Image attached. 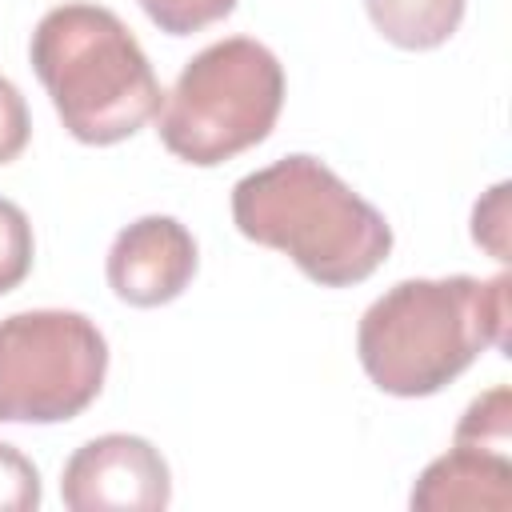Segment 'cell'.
I'll return each mask as SVG.
<instances>
[{"instance_id": "6da1fadb", "label": "cell", "mask_w": 512, "mask_h": 512, "mask_svg": "<svg viewBox=\"0 0 512 512\" xmlns=\"http://www.w3.org/2000/svg\"><path fill=\"white\" fill-rule=\"evenodd\" d=\"M508 292V272L392 284L360 316V368L380 392L404 400L448 388L484 348H508Z\"/></svg>"}, {"instance_id": "7a4b0ae2", "label": "cell", "mask_w": 512, "mask_h": 512, "mask_svg": "<svg viewBox=\"0 0 512 512\" xmlns=\"http://www.w3.org/2000/svg\"><path fill=\"white\" fill-rule=\"evenodd\" d=\"M232 224L244 240L284 252L312 284L368 280L392 252V224L324 160L292 152L236 180Z\"/></svg>"}, {"instance_id": "3957f363", "label": "cell", "mask_w": 512, "mask_h": 512, "mask_svg": "<svg viewBox=\"0 0 512 512\" xmlns=\"http://www.w3.org/2000/svg\"><path fill=\"white\" fill-rule=\"evenodd\" d=\"M60 124L80 144H120L136 136L164 104L160 80L132 28L104 4H56L28 40Z\"/></svg>"}, {"instance_id": "277c9868", "label": "cell", "mask_w": 512, "mask_h": 512, "mask_svg": "<svg viewBox=\"0 0 512 512\" xmlns=\"http://www.w3.org/2000/svg\"><path fill=\"white\" fill-rule=\"evenodd\" d=\"M284 108V68L252 36H224L200 48L156 112L160 144L196 168H216L276 128Z\"/></svg>"}, {"instance_id": "5b68a950", "label": "cell", "mask_w": 512, "mask_h": 512, "mask_svg": "<svg viewBox=\"0 0 512 512\" xmlns=\"http://www.w3.org/2000/svg\"><path fill=\"white\" fill-rule=\"evenodd\" d=\"M104 376L108 340L84 312L28 308L0 320V424L76 420Z\"/></svg>"}, {"instance_id": "8992f818", "label": "cell", "mask_w": 512, "mask_h": 512, "mask_svg": "<svg viewBox=\"0 0 512 512\" xmlns=\"http://www.w3.org/2000/svg\"><path fill=\"white\" fill-rule=\"evenodd\" d=\"M60 496L72 512H160L172 500V472L152 440L104 432L64 460Z\"/></svg>"}, {"instance_id": "52a82bcc", "label": "cell", "mask_w": 512, "mask_h": 512, "mask_svg": "<svg viewBox=\"0 0 512 512\" xmlns=\"http://www.w3.org/2000/svg\"><path fill=\"white\" fill-rule=\"evenodd\" d=\"M200 252L196 236L176 216H140L116 232L104 272L116 300L132 308H160L172 304L196 276Z\"/></svg>"}, {"instance_id": "ba28073f", "label": "cell", "mask_w": 512, "mask_h": 512, "mask_svg": "<svg viewBox=\"0 0 512 512\" xmlns=\"http://www.w3.org/2000/svg\"><path fill=\"white\" fill-rule=\"evenodd\" d=\"M408 504L416 512H508L512 508V460L472 444H452L412 484Z\"/></svg>"}, {"instance_id": "9c48e42d", "label": "cell", "mask_w": 512, "mask_h": 512, "mask_svg": "<svg viewBox=\"0 0 512 512\" xmlns=\"http://www.w3.org/2000/svg\"><path fill=\"white\" fill-rule=\"evenodd\" d=\"M464 4L468 0H364L376 32L404 52L448 44L464 20Z\"/></svg>"}, {"instance_id": "30bf717a", "label": "cell", "mask_w": 512, "mask_h": 512, "mask_svg": "<svg viewBox=\"0 0 512 512\" xmlns=\"http://www.w3.org/2000/svg\"><path fill=\"white\" fill-rule=\"evenodd\" d=\"M452 444H472V448H488V452H508V448H512V392L500 384V388H488L484 396H476V400L464 408Z\"/></svg>"}, {"instance_id": "8fae6325", "label": "cell", "mask_w": 512, "mask_h": 512, "mask_svg": "<svg viewBox=\"0 0 512 512\" xmlns=\"http://www.w3.org/2000/svg\"><path fill=\"white\" fill-rule=\"evenodd\" d=\"M32 256L36 240L24 208L0 196V296L24 284V276L32 272Z\"/></svg>"}, {"instance_id": "7c38bea8", "label": "cell", "mask_w": 512, "mask_h": 512, "mask_svg": "<svg viewBox=\"0 0 512 512\" xmlns=\"http://www.w3.org/2000/svg\"><path fill=\"white\" fill-rule=\"evenodd\" d=\"M144 16L168 36H192L224 16H232L236 0H140Z\"/></svg>"}, {"instance_id": "4fadbf2b", "label": "cell", "mask_w": 512, "mask_h": 512, "mask_svg": "<svg viewBox=\"0 0 512 512\" xmlns=\"http://www.w3.org/2000/svg\"><path fill=\"white\" fill-rule=\"evenodd\" d=\"M40 508V472L16 448L0 440V512H32Z\"/></svg>"}, {"instance_id": "5bb4252c", "label": "cell", "mask_w": 512, "mask_h": 512, "mask_svg": "<svg viewBox=\"0 0 512 512\" xmlns=\"http://www.w3.org/2000/svg\"><path fill=\"white\" fill-rule=\"evenodd\" d=\"M508 180H500V184H492L480 200H476V208H472V240L492 256V260H508Z\"/></svg>"}, {"instance_id": "9a60e30c", "label": "cell", "mask_w": 512, "mask_h": 512, "mask_svg": "<svg viewBox=\"0 0 512 512\" xmlns=\"http://www.w3.org/2000/svg\"><path fill=\"white\" fill-rule=\"evenodd\" d=\"M28 136H32L28 104L20 88L8 76H0V164H12L28 148Z\"/></svg>"}]
</instances>
